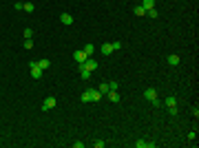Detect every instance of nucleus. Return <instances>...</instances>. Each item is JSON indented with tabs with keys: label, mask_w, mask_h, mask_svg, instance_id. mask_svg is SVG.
Listing matches in <instances>:
<instances>
[{
	"label": "nucleus",
	"mask_w": 199,
	"mask_h": 148,
	"mask_svg": "<svg viewBox=\"0 0 199 148\" xmlns=\"http://www.w3.org/2000/svg\"><path fill=\"white\" fill-rule=\"evenodd\" d=\"M100 97H102V93L98 88H91V91H84V93H82V102H84V104H87V102H98Z\"/></svg>",
	"instance_id": "obj_1"
},
{
	"label": "nucleus",
	"mask_w": 199,
	"mask_h": 148,
	"mask_svg": "<svg viewBox=\"0 0 199 148\" xmlns=\"http://www.w3.org/2000/svg\"><path fill=\"white\" fill-rule=\"evenodd\" d=\"M98 69V60H93V58H87V60H84L82 64H80V71H95Z\"/></svg>",
	"instance_id": "obj_2"
},
{
	"label": "nucleus",
	"mask_w": 199,
	"mask_h": 148,
	"mask_svg": "<svg viewBox=\"0 0 199 148\" xmlns=\"http://www.w3.org/2000/svg\"><path fill=\"white\" fill-rule=\"evenodd\" d=\"M144 97H146L148 102H153V106H159V99H157V91H155V88H146V91H144Z\"/></svg>",
	"instance_id": "obj_3"
},
{
	"label": "nucleus",
	"mask_w": 199,
	"mask_h": 148,
	"mask_svg": "<svg viewBox=\"0 0 199 148\" xmlns=\"http://www.w3.org/2000/svg\"><path fill=\"white\" fill-rule=\"evenodd\" d=\"M29 69H31V78H33V80H40V78H42V69L38 67V62H31Z\"/></svg>",
	"instance_id": "obj_4"
},
{
	"label": "nucleus",
	"mask_w": 199,
	"mask_h": 148,
	"mask_svg": "<svg viewBox=\"0 0 199 148\" xmlns=\"http://www.w3.org/2000/svg\"><path fill=\"white\" fill-rule=\"evenodd\" d=\"M58 102H55V97L53 95H49V97H44V102H42V110H51Z\"/></svg>",
	"instance_id": "obj_5"
},
{
	"label": "nucleus",
	"mask_w": 199,
	"mask_h": 148,
	"mask_svg": "<svg viewBox=\"0 0 199 148\" xmlns=\"http://www.w3.org/2000/svg\"><path fill=\"white\" fill-rule=\"evenodd\" d=\"M60 22H62V24H66V27L73 24V16H71V13H66V11H64V13H60Z\"/></svg>",
	"instance_id": "obj_6"
},
{
	"label": "nucleus",
	"mask_w": 199,
	"mask_h": 148,
	"mask_svg": "<svg viewBox=\"0 0 199 148\" xmlns=\"http://www.w3.org/2000/svg\"><path fill=\"white\" fill-rule=\"evenodd\" d=\"M73 58H75V62H78V64H82L84 60L89 58V55H87V53H84V51L80 49V51H75V53H73Z\"/></svg>",
	"instance_id": "obj_7"
},
{
	"label": "nucleus",
	"mask_w": 199,
	"mask_h": 148,
	"mask_svg": "<svg viewBox=\"0 0 199 148\" xmlns=\"http://www.w3.org/2000/svg\"><path fill=\"white\" fill-rule=\"evenodd\" d=\"M135 148H155V142H146V139H139V142H135Z\"/></svg>",
	"instance_id": "obj_8"
},
{
	"label": "nucleus",
	"mask_w": 199,
	"mask_h": 148,
	"mask_svg": "<svg viewBox=\"0 0 199 148\" xmlns=\"http://www.w3.org/2000/svg\"><path fill=\"white\" fill-rule=\"evenodd\" d=\"M166 62L170 64V67H177V64H179V55H175V53H170L168 58H166Z\"/></svg>",
	"instance_id": "obj_9"
},
{
	"label": "nucleus",
	"mask_w": 199,
	"mask_h": 148,
	"mask_svg": "<svg viewBox=\"0 0 199 148\" xmlns=\"http://www.w3.org/2000/svg\"><path fill=\"white\" fill-rule=\"evenodd\" d=\"M102 53H104V55H111V53H113V42H104V44H102Z\"/></svg>",
	"instance_id": "obj_10"
},
{
	"label": "nucleus",
	"mask_w": 199,
	"mask_h": 148,
	"mask_svg": "<svg viewBox=\"0 0 199 148\" xmlns=\"http://www.w3.org/2000/svg\"><path fill=\"white\" fill-rule=\"evenodd\" d=\"M38 67H40L42 71H46V69H49V67H51V62H49V60H46V58H42V60H38Z\"/></svg>",
	"instance_id": "obj_11"
},
{
	"label": "nucleus",
	"mask_w": 199,
	"mask_h": 148,
	"mask_svg": "<svg viewBox=\"0 0 199 148\" xmlns=\"http://www.w3.org/2000/svg\"><path fill=\"white\" fill-rule=\"evenodd\" d=\"M142 7H144L146 11L148 9H155V0H142Z\"/></svg>",
	"instance_id": "obj_12"
},
{
	"label": "nucleus",
	"mask_w": 199,
	"mask_h": 148,
	"mask_svg": "<svg viewBox=\"0 0 199 148\" xmlns=\"http://www.w3.org/2000/svg\"><path fill=\"white\" fill-rule=\"evenodd\" d=\"M98 91H100V93H102V95H106V93H109V91H111V88H109V82H102V84L98 86Z\"/></svg>",
	"instance_id": "obj_13"
},
{
	"label": "nucleus",
	"mask_w": 199,
	"mask_h": 148,
	"mask_svg": "<svg viewBox=\"0 0 199 148\" xmlns=\"http://www.w3.org/2000/svg\"><path fill=\"white\" fill-rule=\"evenodd\" d=\"M164 104H166V106H175V104H177V97H175V95H168V97L164 99Z\"/></svg>",
	"instance_id": "obj_14"
},
{
	"label": "nucleus",
	"mask_w": 199,
	"mask_h": 148,
	"mask_svg": "<svg viewBox=\"0 0 199 148\" xmlns=\"http://www.w3.org/2000/svg\"><path fill=\"white\" fill-rule=\"evenodd\" d=\"M109 99L111 102H120V93L117 91H109Z\"/></svg>",
	"instance_id": "obj_15"
},
{
	"label": "nucleus",
	"mask_w": 199,
	"mask_h": 148,
	"mask_svg": "<svg viewBox=\"0 0 199 148\" xmlns=\"http://www.w3.org/2000/svg\"><path fill=\"white\" fill-rule=\"evenodd\" d=\"M82 51H84V53H87V55H89V58H91V53H93V51H95V47H93V44L89 42V44H87V47H84Z\"/></svg>",
	"instance_id": "obj_16"
},
{
	"label": "nucleus",
	"mask_w": 199,
	"mask_h": 148,
	"mask_svg": "<svg viewBox=\"0 0 199 148\" xmlns=\"http://www.w3.org/2000/svg\"><path fill=\"white\" fill-rule=\"evenodd\" d=\"M22 11H27V13H33V2H24Z\"/></svg>",
	"instance_id": "obj_17"
},
{
	"label": "nucleus",
	"mask_w": 199,
	"mask_h": 148,
	"mask_svg": "<svg viewBox=\"0 0 199 148\" xmlns=\"http://www.w3.org/2000/svg\"><path fill=\"white\" fill-rule=\"evenodd\" d=\"M135 16H142V18H144V16H146V9L142 7V5H139V7H135Z\"/></svg>",
	"instance_id": "obj_18"
},
{
	"label": "nucleus",
	"mask_w": 199,
	"mask_h": 148,
	"mask_svg": "<svg viewBox=\"0 0 199 148\" xmlns=\"http://www.w3.org/2000/svg\"><path fill=\"white\" fill-rule=\"evenodd\" d=\"M24 40H29V38H33V29H24Z\"/></svg>",
	"instance_id": "obj_19"
},
{
	"label": "nucleus",
	"mask_w": 199,
	"mask_h": 148,
	"mask_svg": "<svg viewBox=\"0 0 199 148\" xmlns=\"http://www.w3.org/2000/svg\"><path fill=\"white\" fill-rule=\"evenodd\" d=\"M24 49H27V51L33 49V40H31V38H29V40H24Z\"/></svg>",
	"instance_id": "obj_20"
},
{
	"label": "nucleus",
	"mask_w": 199,
	"mask_h": 148,
	"mask_svg": "<svg viewBox=\"0 0 199 148\" xmlns=\"http://www.w3.org/2000/svg\"><path fill=\"white\" fill-rule=\"evenodd\" d=\"M117 86H120V84H117L115 80H113V82H109V88H111V91H117Z\"/></svg>",
	"instance_id": "obj_21"
},
{
	"label": "nucleus",
	"mask_w": 199,
	"mask_h": 148,
	"mask_svg": "<svg viewBox=\"0 0 199 148\" xmlns=\"http://www.w3.org/2000/svg\"><path fill=\"white\" fill-rule=\"evenodd\" d=\"M93 146H95V148H104V139H95V142H93Z\"/></svg>",
	"instance_id": "obj_22"
},
{
	"label": "nucleus",
	"mask_w": 199,
	"mask_h": 148,
	"mask_svg": "<svg viewBox=\"0 0 199 148\" xmlns=\"http://www.w3.org/2000/svg\"><path fill=\"white\" fill-rule=\"evenodd\" d=\"M146 16H148V18H157V11H155V9H148Z\"/></svg>",
	"instance_id": "obj_23"
},
{
	"label": "nucleus",
	"mask_w": 199,
	"mask_h": 148,
	"mask_svg": "<svg viewBox=\"0 0 199 148\" xmlns=\"http://www.w3.org/2000/svg\"><path fill=\"white\" fill-rule=\"evenodd\" d=\"M188 139L195 142V139H197V131H190V133H188Z\"/></svg>",
	"instance_id": "obj_24"
},
{
	"label": "nucleus",
	"mask_w": 199,
	"mask_h": 148,
	"mask_svg": "<svg viewBox=\"0 0 199 148\" xmlns=\"http://www.w3.org/2000/svg\"><path fill=\"white\" fill-rule=\"evenodd\" d=\"M80 75H82V80H89V78H91V71H82Z\"/></svg>",
	"instance_id": "obj_25"
},
{
	"label": "nucleus",
	"mask_w": 199,
	"mask_h": 148,
	"mask_svg": "<svg viewBox=\"0 0 199 148\" xmlns=\"http://www.w3.org/2000/svg\"><path fill=\"white\" fill-rule=\"evenodd\" d=\"M168 113H170V115H177V104H175V106H168Z\"/></svg>",
	"instance_id": "obj_26"
},
{
	"label": "nucleus",
	"mask_w": 199,
	"mask_h": 148,
	"mask_svg": "<svg viewBox=\"0 0 199 148\" xmlns=\"http://www.w3.org/2000/svg\"><path fill=\"white\" fill-rule=\"evenodd\" d=\"M73 148H84V142H73Z\"/></svg>",
	"instance_id": "obj_27"
}]
</instances>
